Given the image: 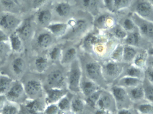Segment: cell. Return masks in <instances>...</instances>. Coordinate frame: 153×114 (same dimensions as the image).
Listing matches in <instances>:
<instances>
[{
  "label": "cell",
  "mask_w": 153,
  "mask_h": 114,
  "mask_svg": "<svg viewBox=\"0 0 153 114\" xmlns=\"http://www.w3.org/2000/svg\"><path fill=\"white\" fill-rule=\"evenodd\" d=\"M78 57L82 65L83 74L95 82L101 88L107 89L108 84L102 75L101 62L83 51L81 54L79 51Z\"/></svg>",
  "instance_id": "obj_1"
},
{
  "label": "cell",
  "mask_w": 153,
  "mask_h": 114,
  "mask_svg": "<svg viewBox=\"0 0 153 114\" xmlns=\"http://www.w3.org/2000/svg\"><path fill=\"white\" fill-rule=\"evenodd\" d=\"M69 28L66 35L62 38V42L74 44L81 42L90 32V24L87 19L83 18L71 19L68 21Z\"/></svg>",
  "instance_id": "obj_2"
},
{
  "label": "cell",
  "mask_w": 153,
  "mask_h": 114,
  "mask_svg": "<svg viewBox=\"0 0 153 114\" xmlns=\"http://www.w3.org/2000/svg\"><path fill=\"white\" fill-rule=\"evenodd\" d=\"M82 76V65L78 57L71 64L66 72V87L69 93L72 95L80 94V83Z\"/></svg>",
  "instance_id": "obj_3"
},
{
  "label": "cell",
  "mask_w": 153,
  "mask_h": 114,
  "mask_svg": "<svg viewBox=\"0 0 153 114\" xmlns=\"http://www.w3.org/2000/svg\"><path fill=\"white\" fill-rule=\"evenodd\" d=\"M64 69L60 64H52L45 73L44 88L67 89L66 72L64 70Z\"/></svg>",
  "instance_id": "obj_4"
},
{
  "label": "cell",
  "mask_w": 153,
  "mask_h": 114,
  "mask_svg": "<svg viewBox=\"0 0 153 114\" xmlns=\"http://www.w3.org/2000/svg\"><path fill=\"white\" fill-rule=\"evenodd\" d=\"M22 21L12 12L4 11L0 15V29L7 32H14Z\"/></svg>",
  "instance_id": "obj_5"
},
{
  "label": "cell",
  "mask_w": 153,
  "mask_h": 114,
  "mask_svg": "<svg viewBox=\"0 0 153 114\" xmlns=\"http://www.w3.org/2000/svg\"><path fill=\"white\" fill-rule=\"evenodd\" d=\"M114 98L110 91L102 89L95 105V114H107L112 112Z\"/></svg>",
  "instance_id": "obj_6"
},
{
  "label": "cell",
  "mask_w": 153,
  "mask_h": 114,
  "mask_svg": "<svg viewBox=\"0 0 153 114\" xmlns=\"http://www.w3.org/2000/svg\"><path fill=\"white\" fill-rule=\"evenodd\" d=\"M24 86L26 95L30 99H41L45 96L44 85L40 80H29Z\"/></svg>",
  "instance_id": "obj_7"
},
{
  "label": "cell",
  "mask_w": 153,
  "mask_h": 114,
  "mask_svg": "<svg viewBox=\"0 0 153 114\" xmlns=\"http://www.w3.org/2000/svg\"><path fill=\"white\" fill-rule=\"evenodd\" d=\"M101 63L103 78L108 85L118 77L121 73L122 68L118 62L110 59L105 60Z\"/></svg>",
  "instance_id": "obj_8"
},
{
  "label": "cell",
  "mask_w": 153,
  "mask_h": 114,
  "mask_svg": "<svg viewBox=\"0 0 153 114\" xmlns=\"http://www.w3.org/2000/svg\"><path fill=\"white\" fill-rule=\"evenodd\" d=\"M64 44L59 64L65 69H68L71 64L78 57L79 51L76 44L70 43Z\"/></svg>",
  "instance_id": "obj_9"
},
{
  "label": "cell",
  "mask_w": 153,
  "mask_h": 114,
  "mask_svg": "<svg viewBox=\"0 0 153 114\" xmlns=\"http://www.w3.org/2000/svg\"><path fill=\"white\" fill-rule=\"evenodd\" d=\"M57 39L45 28V30L39 33L36 37L35 44L41 52L46 53L48 49L57 43Z\"/></svg>",
  "instance_id": "obj_10"
},
{
  "label": "cell",
  "mask_w": 153,
  "mask_h": 114,
  "mask_svg": "<svg viewBox=\"0 0 153 114\" xmlns=\"http://www.w3.org/2000/svg\"><path fill=\"white\" fill-rule=\"evenodd\" d=\"M45 103L48 105L57 104L69 91L67 89L45 88Z\"/></svg>",
  "instance_id": "obj_11"
},
{
  "label": "cell",
  "mask_w": 153,
  "mask_h": 114,
  "mask_svg": "<svg viewBox=\"0 0 153 114\" xmlns=\"http://www.w3.org/2000/svg\"><path fill=\"white\" fill-rule=\"evenodd\" d=\"M131 4L137 15L143 19L150 17L153 12V6L149 0H134Z\"/></svg>",
  "instance_id": "obj_12"
},
{
  "label": "cell",
  "mask_w": 153,
  "mask_h": 114,
  "mask_svg": "<svg viewBox=\"0 0 153 114\" xmlns=\"http://www.w3.org/2000/svg\"><path fill=\"white\" fill-rule=\"evenodd\" d=\"M101 88L90 79L83 74L80 86V95L84 98L92 95Z\"/></svg>",
  "instance_id": "obj_13"
},
{
  "label": "cell",
  "mask_w": 153,
  "mask_h": 114,
  "mask_svg": "<svg viewBox=\"0 0 153 114\" xmlns=\"http://www.w3.org/2000/svg\"><path fill=\"white\" fill-rule=\"evenodd\" d=\"M69 26L68 22L57 21L52 22L45 28L49 31L56 39H61L67 33Z\"/></svg>",
  "instance_id": "obj_14"
},
{
  "label": "cell",
  "mask_w": 153,
  "mask_h": 114,
  "mask_svg": "<svg viewBox=\"0 0 153 114\" xmlns=\"http://www.w3.org/2000/svg\"><path fill=\"white\" fill-rule=\"evenodd\" d=\"M15 32L19 35L22 40H28L32 38L35 32L33 22L30 19L22 21Z\"/></svg>",
  "instance_id": "obj_15"
},
{
  "label": "cell",
  "mask_w": 153,
  "mask_h": 114,
  "mask_svg": "<svg viewBox=\"0 0 153 114\" xmlns=\"http://www.w3.org/2000/svg\"><path fill=\"white\" fill-rule=\"evenodd\" d=\"M24 95H26L24 86L21 82H16L13 83L4 95L7 101L15 103L20 99Z\"/></svg>",
  "instance_id": "obj_16"
},
{
  "label": "cell",
  "mask_w": 153,
  "mask_h": 114,
  "mask_svg": "<svg viewBox=\"0 0 153 114\" xmlns=\"http://www.w3.org/2000/svg\"><path fill=\"white\" fill-rule=\"evenodd\" d=\"M94 20V26L99 30H107L114 27V21L112 17L107 13L98 14Z\"/></svg>",
  "instance_id": "obj_17"
},
{
  "label": "cell",
  "mask_w": 153,
  "mask_h": 114,
  "mask_svg": "<svg viewBox=\"0 0 153 114\" xmlns=\"http://www.w3.org/2000/svg\"><path fill=\"white\" fill-rule=\"evenodd\" d=\"M64 44L62 42H57L50 47L45 53L51 64H59Z\"/></svg>",
  "instance_id": "obj_18"
},
{
  "label": "cell",
  "mask_w": 153,
  "mask_h": 114,
  "mask_svg": "<svg viewBox=\"0 0 153 114\" xmlns=\"http://www.w3.org/2000/svg\"><path fill=\"white\" fill-rule=\"evenodd\" d=\"M86 107L85 100L80 94H72L71 104V113H82L85 111Z\"/></svg>",
  "instance_id": "obj_19"
},
{
  "label": "cell",
  "mask_w": 153,
  "mask_h": 114,
  "mask_svg": "<svg viewBox=\"0 0 153 114\" xmlns=\"http://www.w3.org/2000/svg\"><path fill=\"white\" fill-rule=\"evenodd\" d=\"M46 106L45 101L43 102L42 99H32L29 98L28 100L25 104V108L29 113H44Z\"/></svg>",
  "instance_id": "obj_20"
},
{
  "label": "cell",
  "mask_w": 153,
  "mask_h": 114,
  "mask_svg": "<svg viewBox=\"0 0 153 114\" xmlns=\"http://www.w3.org/2000/svg\"><path fill=\"white\" fill-rule=\"evenodd\" d=\"M34 64L36 71L40 74L46 73L52 65L45 53L38 56L34 61Z\"/></svg>",
  "instance_id": "obj_21"
},
{
  "label": "cell",
  "mask_w": 153,
  "mask_h": 114,
  "mask_svg": "<svg viewBox=\"0 0 153 114\" xmlns=\"http://www.w3.org/2000/svg\"><path fill=\"white\" fill-rule=\"evenodd\" d=\"M53 13L48 9H41L36 14V19L37 22L44 28L52 22Z\"/></svg>",
  "instance_id": "obj_22"
},
{
  "label": "cell",
  "mask_w": 153,
  "mask_h": 114,
  "mask_svg": "<svg viewBox=\"0 0 153 114\" xmlns=\"http://www.w3.org/2000/svg\"><path fill=\"white\" fill-rule=\"evenodd\" d=\"M101 0H82L83 8L92 16L96 17L99 14Z\"/></svg>",
  "instance_id": "obj_23"
},
{
  "label": "cell",
  "mask_w": 153,
  "mask_h": 114,
  "mask_svg": "<svg viewBox=\"0 0 153 114\" xmlns=\"http://www.w3.org/2000/svg\"><path fill=\"white\" fill-rule=\"evenodd\" d=\"M71 5L68 3L61 2L56 4L54 7V11L60 18L65 19L70 16L71 12Z\"/></svg>",
  "instance_id": "obj_24"
},
{
  "label": "cell",
  "mask_w": 153,
  "mask_h": 114,
  "mask_svg": "<svg viewBox=\"0 0 153 114\" xmlns=\"http://www.w3.org/2000/svg\"><path fill=\"white\" fill-rule=\"evenodd\" d=\"M9 41L12 50L17 53L21 51L23 46V40L16 32L11 33L9 36Z\"/></svg>",
  "instance_id": "obj_25"
},
{
  "label": "cell",
  "mask_w": 153,
  "mask_h": 114,
  "mask_svg": "<svg viewBox=\"0 0 153 114\" xmlns=\"http://www.w3.org/2000/svg\"><path fill=\"white\" fill-rule=\"evenodd\" d=\"M110 92L116 102H122L126 99V93L121 86L118 85L112 86L111 87Z\"/></svg>",
  "instance_id": "obj_26"
},
{
  "label": "cell",
  "mask_w": 153,
  "mask_h": 114,
  "mask_svg": "<svg viewBox=\"0 0 153 114\" xmlns=\"http://www.w3.org/2000/svg\"><path fill=\"white\" fill-rule=\"evenodd\" d=\"M69 92L64 96L62 98H61L59 102L56 104L59 110L60 113H69L71 112V95L69 96Z\"/></svg>",
  "instance_id": "obj_27"
},
{
  "label": "cell",
  "mask_w": 153,
  "mask_h": 114,
  "mask_svg": "<svg viewBox=\"0 0 153 114\" xmlns=\"http://www.w3.org/2000/svg\"><path fill=\"white\" fill-rule=\"evenodd\" d=\"M11 68L14 74L17 75H21L26 70V62L21 57H18L13 61Z\"/></svg>",
  "instance_id": "obj_28"
},
{
  "label": "cell",
  "mask_w": 153,
  "mask_h": 114,
  "mask_svg": "<svg viewBox=\"0 0 153 114\" xmlns=\"http://www.w3.org/2000/svg\"><path fill=\"white\" fill-rule=\"evenodd\" d=\"M13 83L12 79L6 75H0V95H5Z\"/></svg>",
  "instance_id": "obj_29"
},
{
  "label": "cell",
  "mask_w": 153,
  "mask_h": 114,
  "mask_svg": "<svg viewBox=\"0 0 153 114\" xmlns=\"http://www.w3.org/2000/svg\"><path fill=\"white\" fill-rule=\"evenodd\" d=\"M102 89L99 90L98 91H96L92 95H90L88 97L84 98L86 103V107L90 108L91 110H92L94 112L95 109V105L96 103L98 101V98L100 95Z\"/></svg>",
  "instance_id": "obj_30"
},
{
  "label": "cell",
  "mask_w": 153,
  "mask_h": 114,
  "mask_svg": "<svg viewBox=\"0 0 153 114\" xmlns=\"http://www.w3.org/2000/svg\"><path fill=\"white\" fill-rule=\"evenodd\" d=\"M14 102H5L1 110V113L4 114H16L19 113L20 108Z\"/></svg>",
  "instance_id": "obj_31"
},
{
  "label": "cell",
  "mask_w": 153,
  "mask_h": 114,
  "mask_svg": "<svg viewBox=\"0 0 153 114\" xmlns=\"http://www.w3.org/2000/svg\"><path fill=\"white\" fill-rule=\"evenodd\" d=\"M142 33L150 37H153V23L145 21L142 22L139 26Z\"/></svg>",
  "instance_id": "obj_32"
},
{
  "label": "cell",
  "mask_w": 153,
  "mask_h": 114,
  "mask_svg": "<svg viewBox=\"0 0 153 114\" xmlns=\"http://www.w3.org/2000/svg\"><path fill=\"white\" fill-rule=\"evenodd\" d=\"M132 1L133 0H114L113 12L129 7L132 4Z\"/></svg>",
  "instance_id": "obj_33"
},
{
  "label": "cell",
  "mask_w": 153,
  "mask_h": 114,
  "mask_svg": "<svg viewBox=\"0 0 153 114\" xmlns=\"http://www.w3.org/2000/svg\"><path fill=\"white\" fill-rule=\"evenodd\" d=\"M139 82V81L138 79L129 76L121 79L119 81L118 86L121 87H132L137 85Z\"/></svg>",
  "instance_id": "obj_34"
},
{
  "label": "cell",
  "mask_w": 153,
  "mask_h": 114,
  "mask_svg": "<svg viewBox=\"0 0 153 114\" xmlns=\"http://www.w3.org/2000/svg\"><path fill=\"white\" fill-rule=\"evenodd\" d=\"M0 3L4 8L9 10V11L19 8V0H0Z\"/></svg>",
  "instance_id": "obj_35"
},
{
  "label": "cell",
  "mask_w": 153,
  "mask_h": 114,
  "mask_svg": "<svg viewBox=\"0 0 153 114\" xmlns=\"http://www.w3.org/2000/svg\"><path fill=\"white\" fill-rule=\"evenodd\" d=\"M123 48L122 47L118 46L114 49L110 55V59L114 61H119L121 59H123Z\"/></svg>",
  "instance_id": "obj_36"
},
{
  "label": "cell",
  "mask_w": 153,
  "mask_h": 114,
  "mask_svg": "<svg viewBox=\"0 0 153 114\" xmlns=\"http://www.w3.org/2000/svg\"><path fill=\"white\" fill-rule=\"evenodd\" d=\"M136 52L133 48L129 47L123 48V59L126 61L132 60L135 56Z\"/></svg>",
  "instance_id": "obj_37"
},
{
  "label": "cell",
  "mask_w": 153,
  "mask_h": 114,
  "mask_svg": "<svg viewBox=\"0 0 153 114\" xmlns=\"http://www.w3.org/2000/svg\"><path fill=\"white\" fill-rule=\"evenodd\" d=\"M113 34L116 37L119 38H124L127 37L126 30L120 26H118L113 27Z\"/></svg>",
  "instance_id": "obj_38"
},
{
  "label": "cell",
  "mask_w": 153,
  "mask_h": 114,
  "mask_svg": "<svg viewBox=\"0 0 153 114\" xmlns=\"http://www.w3.org/2000/svg\"><path fill=\"white\" fill-rule=\"evenodd\" d=\"M8 41H0V57L8 53L11 48L10 45L8 44Z\"/></svg>",
  "instance_id": "obj_39"
},
{
  "label": "cell",
  "mask_w": 153,
  "mask_h": 114,
  "mask_svg": "<svg viewBox=\"0 0 153 114\" xmlns=\"http://www.w3.org/2000/svg\"><path fill=\"white\" fill-rule=\"evenodd\" d=\"M44 113L48 114H60V112L56 104H51L46 107Z\"/></svg>",
  "instance_id": "obj_40"
},
{
  "label": "cell",
  "mask_w": 153,
  "mask_h": 114,
  "mask_svg": "<svg viewBox=\"0 0 153 114\" xmlns=\"http://www.w3.org/2000/svg\"><path fill=\"white\" fill-rule=\"evenodd\" d=\"M139 40V36L137 33H132L127 36L126 42L128 44L134 45L137 44Z\"/></svg>",
  "instance_id": "obj_41"
},
{
  "label": "cell",
  "mask_w": 153,
  "mask_h": 114,
  "mask_svg": "<svg viewBox=\"0 0 153 114\" xmlns=\"http://www.w3.org/2000/svg\"><path fill=\"white\" fill-rule=\"evenodd\" d=\"M122 27L126 30L131 31L133 30L134 27V23L130 19H126L123 21Z\"/></svg>",
  "instance_id": "obj_42"
},
{
  "label": "cell",
  "mask_w": 153,
  "mask_h": 114,
  "mask_svg": "<svg viewBox=\"0 0 153 114\" xmlns=\"http://www.w3.org/2000/svg\"><path fill=\"white\" fill-rule=\"evenodd\" d=\"M131 95L135 99H140L143 96V91L141 88H136L131 90Z\"/></svg>",
  "instance_id": "obj_43"
},
{
  "label": "cell",
  "mask_w": 153,
  "mask_h": 114,
  "mask_svg": "<svg viewBox=\"0 0 153 114\" xmlns=\"http://www.w3.org/2000/svg\"><path fill=\"white\" fill-rule=\"evenodd\" d=\"M49 1V0H33L32 7L35 10H39Z\"/></svg>",
  "instance_id": "obj_44"
},
{
  "label": "cell",
  "mask_w": 153,
  "mask_h": 114,
  "mask_svg": "<svg viewBox=\"0 0 153 114\" xmlns=\"http://www.w3.org/2000/svg\"><path fill=\"white\" fill-rule=\"evenodd\" d=\"M127 73L130 77H138L140 75L141 72L138 69L134 68H129L127 70Z\"/></svg>",
  "instance_id": "obj_45"
},
{
  "label": "cell",
  "mask_w": 153,
  "mask_h": 114,
  "mask_svg": "<svg viewBox=\"0 0 153 114\" xmlns=\"http://www.w3.org/2000/svg\"><path fill=\"white\" fill-rule=\"evenodd\" d=\"M146 97L150 100L153 101V87H148L146 89Z\"/></svg>",
  "instance_id": "obj_46"
},
{
  "label": "cell",
  "mask_w": 153,
  "mask_h": 114,
  "mask_svg": "<svg viewBox=\"0 0 153 114\" xmlns=\"http://www.w3.org/2000/svg\"><path fill=\"white\" fill-rule=\"evenodd\" d=\"M9 41V36L7 33L0 29V41Z\"/></svg>",
  "instance_id": "obj_47"
},
{
  "label": "cell",
  "mask_w": 153,
  "mask_h": 114,
  "mask_svg": "<svg viewBox=\"0 0 153 114\" xmlns=\"http://www.w3.org/2000/svg\"><path fill=\"white\" fill-rule=\"evenodd\" d=\"M152 107L150 105H142L140 107V110L143 113H147L150 112L152 110Z\"/></svg>",
  "instance_id": "obj_48"
},
{
  "label": "cell",
  "mask_w": 153,
  "mask_h": 114,
  "mask_svg": "<svg viewBox=\"0 0 153 114\" xmlns=\"http://www.w3.org/2000/svg\"><path fill=\"white\" fill-rule=\"evenodd\" d=\"M7 101L6 97L4 95H0V110H1Z\"/></svg>",
  "instance_id": "obj_49"
},
{
  "label": "cell",
  "mask_w": 153,
  "mask_h": 114,
  "mask_svg": "<svg viewBox=\"0 0 153 114\" xmlns=\"http://www.w3.org/2000/svg\"><path fill=\"white\" fill-rule=\"evenodd\" d=\"M148 77L151 81L153 82V71L150 70L148 72Z\"/></svg>",
  "instance_id": "obj_50"
},
{
  "label": "cell",
  "mask_w": 153,
  "mask_h": 114,
  "mask_svg": "<svg viewBox=\"0 0 153 114\" xmlns=\"http://www.w3.org/2000/svg\"><path fill=\"white\" fill-rule=\"evenodd\" d=\"M118 113L120 114H130L131 113H129V111H127V110L123 109V110H121L119 111Z\"/></svg>",
  "instance_id": "obj_51"
},
{
  "label": "cell",
  "mask_w": 153,
  "mask_h": 114,
  "mask_svg": "<svg viewBox=\"0 0 153 114\" xmlns=\"http://www.w3.org/2000/svg\"><path fill=\"white\" fill-rule=\"evenodd\" d=\"M150 53L153 55V49H152V50H151V51H150Z\"/></svg>",
  "instance_id": "obj_52"
},
{
  "label": "cell",
  "mask_w": 153,
  "mask_h": 114,
  "mask_svg": "<svg viewBox=\"0 0 153 114\" xmlns=\"http://www.w3.org/2000/svg\"><path fill=\"white\" fill-rule=\"evenodd\" d=\"M149 1H150V2L152 3V4L153 6V0H149Z\"/></svg>",
  "instance_id": "obj_53"
},
{
  "label": "cell",
  "mask_w": 153,
  "mask_h": 114,
  "mask_svg": "<svg viewBox=\"0 0 153 114\" xmlns=\"http://www.w3.org/2000/svg\"><path fill=\"white\" fill-rule=\"evenodd\" d=\"M152 65H153V61H152Z\"/></svg>",
  "instance_id": "obj_54"
}]
</instances>
